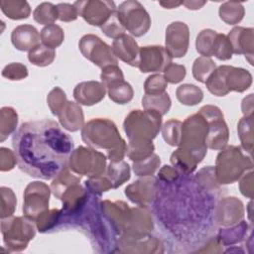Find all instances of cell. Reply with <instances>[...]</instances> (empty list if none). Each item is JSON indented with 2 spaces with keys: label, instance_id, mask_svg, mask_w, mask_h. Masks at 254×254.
Instances as JSON below:
<instances>
[{
  "label": "cell",
  "instance_id": "obj_1",
  "mask_svg": "<svg viewBox=\"0 0 254 254\" xmlns=\"http://www.w3.org/2000/svg\"><path fill=\"white\" fill-rule=\"evenodd\" d=\"M12 146L20 170L42 180H52L67 167L73 151L72 139L50 119L21 124L12 137Z\"/></svg>",
  "mask_w": 254,
  "mask_h": 254
},
{
  "label": "cell",
  "instance_id": "obj_2",
  "mask_svg": "<svg viewBox=\"0 0 254 254\" xmlns=\"http://www.w3.org/2000/svg\"><path fill=\"white\" fill-rule=\"evenodd\" d=\"M252 169L251 155L239 146H225L216 156L214 173L219 185L233 184Z\"/></svg>",
  "mask_w": 254,
  "mask_h": 254
},
{
  "label": "cell",
  "instance_id": "obj_3",
  "mask_svg": "<svg viewBox=\"0 0 254 254\" xmlns=\"http://www.w3.org/2000/svg\"><path fill=\"white\" fill-rule=\"evenodd\" d=\"M252 84V75L249 70L232 65L216 67L207 78L205 85L215 96H225L230 91L243 92Z\"/></svg>",
  "mask_w": 254,
  "mask_h": 254
},
{
  "label": "cell",
  "instance_id": "obj_4",
  "mask_svg": "<svg viewBox=\"0 0 254 254\" xmlns=\"http://www.w3.org/2000/svg\"><path fill=\"white\" fill-rule=\"evenodd\" d=\"M162 127V115L157 111L132 110L123 122L129 143L152 142Z\"/></svg>",
  "mask_w": 254,
  "mask_h": 254
},
{
  "label": "cell",
  "instance_id": "obj_5",
  "mask_svg": "<svg viewBox=\"0 0 254 254\" xmlns=\"http://www.w3.org/2000/svg\"><path fill=\"white\" fill-rule=\"evenodd\" d=\"M81 139L90 148L106 151L125 142L115 123L107 118H93L85 123L81 129Z\"/></svg>",
  "mask_w": 254,
  "mask_h": 254
},
{
  "label": "cell",
  "instance_id": "obj_6",
  "mask_svg": "<svg viewBox=\"0 0 254 254\" xmlns=\"http://www.w3.org/2000/svg\"><path fill=\"white\" fill-rule=\"evenodd\" d=\"M36 224L24 216H9L1 219L3 242L9 252L25 250L36 235Z\"/></svg>",
  "mask_w": 254,
  "mask_h": 254
},
{
  "label": "cell",
  "instance_id": "obj_7",
  "mask_svg": "<svg viewBox=\"0 0 254 254\" xmlns=\"http://www.w3.org/2000/svg\"><path fill=\"white\" fill-rule=\"evenodd\" d=\"M207 121L198 112L189 116L182 124V137L178 147L188 151L200 163L207 153L205 137Z\"/></svg>",
  "mask_w": 254,
  "mask_h": 254
},
{
  "label": "cell",
  "instance_id": "obj_8",
  "mask_svg": "<svg viewBox=\"0 0 254 254\" xmlns=\"http://www.w3.org/2000/svg\"><path fill=\"white\" fill-rule=\"evenodd\" d=\"M107 157L90 147L79 146L69 156L67 167L76 175L96 177L103 175L106 171Z\"/></svg>",
  "mask_w": 254,
  "mask_h": 254
},
{
  "label": "cell",
  "instance_id": "obj_9",
  "mask_svg": "<svg viewBox=\"0 0 254 254\" xmlns=\"http://www.w3.org/2000/svg\"><path fill=\"white\" fill-rule=\"evenodd\" d=\"M207 121V133L205 137L206 147L212 150H221L227 146L229 139V130L224 120L221 109L215 105H204L199 111Z\"/></svg>",
  "mask_w": 254,
  "mask_h": 254
},
{
  "label": "cell",
  "instance_id": "obj_10",
  "mask_svg": "<svg viewBox=\"0 0 254 254\" xmlns=\"http://www.w3.org/2000/svg\"><path fill=\"white\" fill-rule=\"evenodd\" d=\"M117 14L125 30L135 37H142L151 27V17L139 1L122 2L117 8Z\"/></svg>",
  "mask_w": 254,
  "mask_h": 254
},
{
  "label": "cell",
  "instance_id": "obj_11",
  "mask_svg": "<svg viewBox=\"0 0 254 254\" xmlns=\"http://www.w3.org/2000/svg\"><path fill=\"white\" fill-rule=\"evenodd\" d=\"M78 48L85 59L101 69L107 65L118 64V59L115 57L112 48L96 35L87 34L82 36L78 42Z\"/></svg>",
  "mask_w": 254,
  "mask_h": 254
},
{
  "label": "cell",
  "instance_id": "obj_12",
  "mask_svg": "<svg viewBox=\"0 0 254 254\" xmlns=\"http://www.w3.org/2000/svg\"><path fill=\"white\" fill-rule=\"evenodd\" d=\"M51 191V187L43 182L29 183L24 190L23 214L35 222L40 214L49 209Z\"/></svg>",
  "mask_w": 254,
  "mask_h": 254
},
{
  "label": "cell",
  "instance_id": "obj_13",
  "mask_svg": "<svg viewBox=\"0 0 254 254\" xmlns=\"http://www.w3.org/2000/svg\"><path fill=\"white\" fill-rule=\"evenodd\" d=\"M101 214L110 224L111 229L118 235H124L129 227L132 208L122 200H103L99 205Z\"/></svg>",
  "mask_w": 254,
  "mask_h": 254
},
{
  "label": "cell",
  "instance_id": "obj_14",
  "mask_svg": "<svg viewBox=\"0 0 254 254\" xmlns=\"http://www.w3.org/2000/svg\"><path fill=\"white\" fill-rule=\"evenodd\" d=\"M78 16L87 24L101 27L110 15L117 10L113 1L107 0H79L73 3Z\"/></svg>",
  "mask_w": 254,
  "mask_h": 254
},
{
  "label": "cell",
  "instance_id": "obj_15",
  "mask_svg": "<svg viewBox=\"0 0 254 254\" xmlns=\"http://www.w3.org/2000/svg\"><path fill=\"white\" fill-rule=\"evenodd\" d=\"M173 58L162 46H145L140 48L139 62L137 67L141 72L163 71L171 64Z\"/></svg>",
  "mask_w": 254,
  "mask_h": 254
},
{
  "label": "cell",
  "instance_id": "obj_16",
  "mask_svg": "<svg viewBox=\"0 0 254 254\" xmlns=\"http://www.w3.org/2000/svg\"><path fill=\"white\" fill-rule=\"evenodd\" d=\"M165 49L172 58L185 57L190 44L189 26L181 21L172 22L166 29Z\"/></svg>",
  "mask_w": 254,
  "mask_h": 254
},
{
  "label": "cell",
  "instance_id": "obj_17",
  "mask_svg": "<svg viewBox=\"0 0 254 254\" xmlns=\"http://www.w3.org/2000/svg\"><path fill=\"white\" fill-rule=\"evenodd\" d=\"M116 251L120 253H162L164 249L159 239L146 234L139 236H120Z\"/></svg>",
  "mask_w": 254,
  "mask_h": 254
},
{
  "label": "cell",
  "instance_id": "obj_18",
  "mask_svg": "<svg viewBox=\"0 0 254 254\" xmlns=\"http://www.w3.org/2000/svg\"><path fill=\"white\" fill-rule=\"evenodd\" d=\"M244 217V205L235 196L223 197L214 209V221L217 225L227 227L241 221Z\"/></svg>",
  "mask_w": 254,
  "mask_h": 254
},
{
  "label": "cell",
  "instance_id": "obj_19",
  "mask_svg": "<svg viewBox=\"0 0 254 254\" xmlns=\"http://www.w3.org/2000/svg\"><path fill=\"white\" fill-rule=\"evenodd\" d=\"M156 193L157 179L153 176L142 177L125 189V195L130 201L144 206H147L155 199Z\"/></svg>",
  "mask_w": 254,
  "mask_h": 254
},
{
  "label": "cell",
  "instance_id": "obj_20",
  "mask_svg": "<svg viewBox=\"0 0 254 254\" xmlns=\"http://www.w3.org/2000/svg\"><path fill=\"white\" fill-rule=\"evenodd\" d=\"M233 54L244 55L246 60L253 65L254 55V30L253 28L234 27L227 35Z\"/></svg>",
  "mask_w": 254,
  "mask_h": 254
},
{
  "label": "cell",
  "instance_id": "obj_21",
  "mask_svg": "<svg viewBox=\"0 0 254 254\" xmlns=\"http://www.w3.org/2000/svg\"><path fill=\"white\" fill-rule=\"evenodd\" d=\"M106 91V87L100 81H82L75 85L73 89V98L79 105L91 106L103 100Z\"/></svg>",
  "mask_w": 254,
  "mask_h": 254
},
{
  "label": "cell",
  "instance_id": "obj_22",
  "mask_svg": "<svg viewBox=\"0 0 254 254\" xmlns=\"http://www.w3.org/2000/svg\"><path fill=\"white\" fill-rule=\"evenodd\" d=\"M59 199L63 202L62 211L64 215H72L78 213L87 202L86 190L80 185V182L69 186L61 194Z\"/></svg>",
  "mask_w": 254,
  "mask_h": 254
},
{
  "label": "cell",
  "instance_id": "obj_23",
  "mask_svg": "<svg viewBox=\"0 0 254 254\" xmlns=\"http://www.w3.org/2000/svg\"><path fill=\"white\" fill-rule=\"evenodd\" d=\"M111 48L117 59L128 64L129 65H138L140 47L132 36L124 34L116 38L113 40Z\"/></svg>",
  "mask_w": 254,
  "mask_h": 254
},
{
  "label": "cell",
  "instance_id": "obj_24",
  "mask_svg": "<svg viewBox=\"0 0 254 254\" xmlns=\"http://www.w3.org/2000/svg\"><path fill=\"white\" fill-rule=\"evenodd\" d=\"M41 35L32 25L23 24L13 29L11 33V42L16 50L21 52H30L40 45Z\"/></svg>",
  "mask_w": 254,
  "mask_h": 254
},
{
  "label": "cell",
  "instance_id": "obj_25",
  "mask_svg": "<svg viewBox=\"0 0 254 254\" xmlns=\"http://www.w3.org/2000/svg\"><path fill=\"white\" fill-rule=\"evenodd\" d=\"M154 229V221L151 212L144 205L132 207V217L127 232V236H139L150 234ZM122 236V235H121Z\"/></svg>",
  "mask_w": 254,
  "mask_h": 254
},
{
  "label": "cell",
  "instance_id": "obj_26",
  "mask_svg": "<svg viewBox=\"0 0 254 254\" xmlns=\"http://www.w3.org/2000/svg\"><path fill=\"white\" fill-rule=\"evenodd\" d=\"M58 117L62 127L69 132H76L82 129L84 125L82 108L78 103L73 101H67Z\"/></svg>",
  "mask_w": 254,
  "mask_h": 254
},
{
  "label": "cell",
  "instance_id": "obj_27",
  "mask_svg": "<svg viewBox=\"0 0 254 254\" xmlns=\"http://www.w3.org/2000/svg\"><path fill=\"white\" fill-rule=\"evenodd\" d=\"M251 230L247 221L241 220L238 223L219 229L217 239L223 246H232L244 241Z\"/></svg>",
  "mask_w": 254,
  "mask_h": 254
},
{
  "label": "cell",
  "instance_id": "obj_28",
  "mask_svg": "<svg viewBox=\"0 0 254 254\" xmlns=\"http://www.w3.org/2000/svg\"><path fill=\"white\" fill-rule=\"evenodd\" d=\"M104 175L109 179L112 189H117L130 179V167L123 160L119 162H110Z\"/></svg>",
  "mask_w": 254,
  "mask_h": 254
},
{
  "label": "cell",
  "instance_id": "obj_29",
  "mask_svg": "<svg viewBox=\"0 0 254 254\" xmlns=\"http://www.w3.org/2000/svg\"><path fill=\"white\" fill-rule=\"evenodd\" d=\"M0 8L12 20L27 19L31 14V7L25 0H1Z\"/></svg>",
  "mask_w": 254,
  "mask_h": 254
},
{
  "label": "cell",
  "instance_id": "obj_30",
  "mask_svg": "<svg viewBox=\"0 0 254 254\" xmlns=\"http://www.w3.org/2000/svg\"><path fill=\"white\" fill-rule=\"evenodd\" d=\"M170 161L179 172L186 175L191 174L199 164L194 156L180 147L172 153Z\"/></svg>",
  "mask_w": 254,
  "mask_h": 254
},
{
  "label": "cell",
  "instance_id": "obj_31",
  "mask_svg": "<svg viewBox=\"0 0 254 254\" xmlns=\"http://www.w3.org/2000/svg\"><path fill=\"white\" fill-rule=\"evenodd\" d=\"M171 105V97L166 91L159 94H145L142 98V106L144 109L157 111L162 116L170 111Z\"/></svg>",
  "mask_w": 254,
  "mask_h": 254
},
{
  "label": "cell",
  "instance_id": "obj_32",
  "mask_svg": "<svg viewBox=\"0 0 254 254\" xmlns=\"http://www.w3.org/2000/svg\"><path fill=\"white\" fill-rule=\"evenodd\" d=\"M18 125L17 111L9 106L0 109V142L5 141L11 134L16 132Z\"/></svg>",
  "mask_w": 254,
  "mask_h": 254
},
{
  "label": "cell",
  "instance_id": "obj_33",
  "mask_svg": "<svg viewBox=\"0 0 254 254\" xmlns=\"http://www.w3.org/2000/svg\"><path fill=\"white\" fill-rule=\"evenodd\" d=\"M219 17L228 25H235L241 22L244 17L245 9L243 5L235 1H226L219 6Z\"/></svg>",
  "mask_w": 254,
  "mask_h": 254
},
{
  "label": "cell",
  "instance_id": "obj_34",
  "mask_svg": "<svg viewBox=\"0 0 254 254\" xmlns=\"http://www.w3.org/2000/svg\"><path fill=\"white\" fill-rule=\"evenodd\" d=\"M177 99L184 105L194 106L201 102L203 99L202 90L191 83H184L176 90Z\"/></svg>",
  "mask_w": 254,
  "mask_h": 254
},
{
  "label": "cell",
  "instance_id": "obj_35",
  "mask_svg": "<svg viewBox=\"0 0 254 254\" xmlns=\"http://www.w3.org/2000/svg\"><path fill=\"white\" fill-rule=\"evenodd\" d=\"M109 98L118 104H126L133 99L134 90L131 84L125 80L118 81L107 88Z\"/></svg>",
  "mask_w": 254,
  "mask_h": 254
},
{
  "label": "cell",
  "instance_id": "obj_36",
  "mask_svg": "<svg viewBox=\"0 0 254 254\" xmlns=\"http://www.w3.org/2000/svg\"><path fill=\"white\" fill-rule=\"evenodd\" d=\"M237 132L242 149L251 155L253 151V116L242 117L237 124Z\"/></svg>",
  "mask_w": 254,
  "mask_h": 254
},
{
  "label": "cell",
  "instance_id": "obj_37",
  "mask_svg": "<svg viewBox=\"0 0 254 254\" xmlns=\"http://www.w3.org/2000/svg\"><path fill=\"white\" fill-rule=\"evenodd\" d=\"M64 217V213L62 209H48L44 211L42 214H40L37 219L35 220V224L37 227V230L41 233L48 232L52 229H54L56 226H58L62 219Z\"/></svg>",
  "mask_w": 254,
  "mask_h": 254
},
{
  "label": "cell",
  "instance_id": "obj_38",
  "mask_svg": "<svg viewBox=\"0 0 254 254\" xmlns=\"http://www.w3.org/2000/svg\"><path fill=\"white\" fill-rule=\"evenodd\" d=\"M56 58L55 49L49 48L43 44L38 45L28 52V60L34 65L43 67L50 65Z\"/></svg>",
  "mask_w": 254,
  "mask_h": 254
},
{
  "label": "cell",
  "instance_id": "obj_39",
  "mask_svg": "<svg viewBox=\"0 0 254 254\" xmlns=\"http://www.w3.org/2000/svg\"><path fill=\"white\" fill-rule=\"evenodd\" d=\"M34 20L41 25H51L59 19L57 5L51 2H43L39 4L33 12Z\"/></svg>",
  "mask_w": 254,
  "mask_h": 254
},
{
  "label": "cell",
  "instance_id": "obj_40",
  "mask_svg": "<svg viewBox=\"0 0 254 254\" xmlns=\"http://www.w3.org/2000/svg\"><path fill=\"white\" fill-rule=\"evenodd\" d=\"M40 35H41L42 44L52 49H56L60 47L64 40V30L62 29V27H60L57 24H51V25L45 26L41 30Z\"/></svg>",
  "mask_w": 254,
  "mask_h": 254
},
{
  "label": "cell",
  "instance_id": "obj_41",
  "mask_svg": "<svg viewBox=\"0 0 254 254\" xmlns=\"http://www.w3.org/2000/svg\"><path fill=\"white\" fill-rule=\"evenodd\" d=\"M216 35L217 32L212 29H203L198 33L195 39V48L201 57L210 58L212 56V49Z\"/></svg>",
  "mask_w": 254,
  "mask_h": 254
},
{
  "label": "cell",
  "instance_id": "obj_42",
  "mask_svg": "<svg viewBox=\"0 0 254 254\" xmlns=\"http://www.w3.org/2000/svg\"><path fill=\"white\" fill-rule=\"evenodd\" d=\"M216 68L215 63L207 57H199L195 59L192 64V75L193 77L201 82L205 83L209 75L213 72V70Z\"/></svg>",
  "mask_w": 254,
  "mask_h": 254
},
{
  "label": "cell",
  "instance_id": "obj_43",
  "mask_svg": "<svg viewBox=\"0 0 254 254\" xmlns=\"http://www.w3.org/2000/svg\"><path fill=\"white\" fill-rule=\"evenodd\" d=\"M182 124L178 119H170L161 127L164 141L170 146H179L182 137Z\"/></svg>",
  "mask_w": 254,
  "mask_h": 254
},
{
  "label": "cell",
  "instance_id": "obj_44",
  "mask_svg": "<svg viewBox=\"0 0 254 254\" xmlns=\"http://www.w3.org/2000/svg\"><path fill=\"white\" fill-rule=\"evenodd\" d=\"M160 165H161L160 157L157 154L153 153L150 157L142 161L133 162L132 169L136 176L148 177V176H153L155 172L159 169Z\"/></svg>",
  "mask_w": 254,
  "mask_h": 254
},
{
  "label": "cell",
  "instance_id": "obj_45",
  "mask_svg": "<svg viewBox=\"0 0 254 254\" xmlns=\"http://www.w3.org/2000/svg\"><path fill=\"white\" fill-rule=\"evenodd\" d=\"M155 151L153 142H136L127 144L126 156L132 162L142 161L150 157Z\"/></svg>",
  "mask_w": 254,
  "mask_h": 254
},
{
  "label": "cell",
  "instance_id": "obj_46",
  "mask_svg": "<svg viewBox=\"0 0 254 254\" xmlns=\"http://www.w3.org/2000/svg\"><path fill=\"white\" fill-rule=\"evenodd\" d=\"M1 193V208H0V217L6 218L12 216L15 212L17 205V198L12 189L7 187L0 188Z\"/></svg>",
  "mask_w": 254,
  "mask_h": 254
},
{
  "label": "cell",
  "instance_id": "obj_47",
  "mask_svg": "<svg viewBox=\"0 0 254 254\" xmlns=\"http://www.w3.org/2000/svg\"><path fill=\"white\" fill-rule=\"evenodd\" d=\"M67 98L64 91L59 87H54L47 96V103L52 111V114L55 116H59L65 104L67 103Z\"/></svg>",
  "mask_w": 254,
  "mask_h": 254
},
{
  "label": "cell",
  "instance_id": "obj_48",
  "mask_svg": "<svg viewBox=\"0 0 254 254\" xmlns=\"http://www.w3.org/2000/svg\"><path fill=\"white\" fill-rule=\"evenodd\" d=\"M232 54L233 51L228 37L224 34L217 33L213 44L212 56L220 61H227L232 58Z\"/></svg>",
  "mask_w": 254,
  "mask_h": 254
},
{
  "label": "cell",
  "instance_id": "obj_49",
  "mask_svg": "<svg viewBox=\"0 0 254 254\" xmlns=\"http://www.w3.org/2000/svg\"><path fill=\"white\" fill-rule=\"evenodd\" d=\"M86 190L95 196H101L103 192L112 189V185L109 179L103 174L96 177H90L84 182Z\"/></svg>",
  "mask_w": 254,
  "mask_h": 254
},
{
  "label": "cell",
  "instance_id": "obj_50",
  "mask_svg": "<svg viewBox=\"0 0 254 254\" xmlns=\"http://www.w3.org/2000/svg\"><path fill=\"white\" fill-rule=\"evenodd\" d=\"M101 31L105 36L111 39H116L125 34V28L122 25L121 21L119 20L117 10H115L110 17L106 20V22L100 27Z\"/></svg>",
  "mask_w": 254,
  "mask_h": 254
},
{
  "label": "cell",
  "instance_id": "obj_51",
  "mask_svg": "<svg viewBox=\"0 0 254 254\" xmlns=\"http://www.w3.org/2000/svg\"><path fill=\"white\" fill-rule=\"evenodd\" d=\"M195 180L201 188L207 190H217L220 186L216 180L214 167L212 166L204 167L201 170H199L195 176Z\"/></svg>",
  "mask_w": 254,
  "mask_h": 254
},
{
  "label": "cell",
  "instance_id": "obj_52",
  "mask_svg": "<svg viewBox=\"0 0 254 254\" xmlns=\"http://www.w3.org/2000/svg\"><path fill=\"white\" fill-rule=\"evenodd\" d=\"M168 81L160 73H154L148 76L144 82L145 94H159L166 91Z\"/></svg>",
  "mask_w": 254,
  "mask_h": 254
},
{
  "label": "cell",
  "instance_id": "obj_53",
  "mask_svg": "<svg viewBox=\"0 0 254 254\" xmlns=\"http://www.w3.org/2000/svg\"><path fill=\"white\" fill-rule=\"evenodd\" d=\"M100 79H101V82L104 84V86L107 88L108 86L118 81L124 80V74L121 68L117 64H111L102 68Z\"/></svg>",
  "mask_w": 254,
  "mask_h": 254
},
{
  "label": "cell",
  "instance_id": "obj_54",
  "mask_svg": "<svg viewBox=\"0 0 254 254\" xmlns=\"http://www.w3.org/2000/svg\"><path fill=\"white\" fill-rule=\"evenodd\" d=\"M28 68L21 63H11L2 69V76L9 80H21L28 76Z\"/></svg>",
  "mask_w": 254,
  "mask_h": 254
},
{
  "label": "cell",
  "instance_id": "obj_55",
  "mask_svg": "<svg viewBox=\"0 0 254 254\" xmlns=\"http://www.w3.org/2000/svg\"><path fill=\"white\" fill-rule=\"evenodd\" d=\"M186 74H187L186 66L176 63H172L164 70V76L166 80L173 84L181 82L185 78Z\"/></svg>",
  "mask_w": 254,
  "mask_h": 254
},
{
  "label": "cell",
  "instance_id": "obj_56",
  "mask_svg": "<svg viewBox=\"0 0 254 254\" xmlns=\"http://www.w3.org/2000/svg\"><path fill=\"white\" fill-rule=\"evenodd\" d=\"M17 164V158L15 152L6 148H0V171L1 172H8L14 169L15 165Z\"/></svg>",
  "mask_w": 254,
  "mask_h": 254
},
{
  "label": "cell",
  "instance_id": "obj_57",
  "mask_svg": "<svg viewBox=\"0 0 254 254\" xmlns=\"http://www.w3.org/2000/svg\"><path fill=\"white\" fill-rule=\"evenodd\" d=\"M59 20L62 22H71L77 19L78 13L73 4L60 3L57 5Z\"/></svg>",
  "mask_w": 254,
  "mask_h": 254
},
{
  "label": "cell",
  "instance_id": "obj_58",
  "mask_svg": "<svg viewBox=\"0 0 254 254\" xmlns=\"http://www.w3.org/2000/svg\"><path fill=\"white\" fill-rule=\"evenodd\" d=\"M239 190L240 192L248 197H253V172L250 170L249 172H246L242 175V177L239 179Z\"/></svg>",
  "mask_w": 254,
  "mask_h": 254
},
{
  "label": "cell",
  "instance_id": "obj_59",
  "mask_svg": "<svg viewBox=\"0 0 254 254\" xmlns=\"http://www.w3.org/2000/svg\"><path fill=\"white\" fill-rule=\"evenodd\" d=\"M180 172L175 167L168 165L162 167L158 173V178L166 183H174L178 180Z\"/></svg>",
  "mask_w": 254,
  "mask_h": 254
},
{
  "label": "cell",
  "instance_id": "obj_60",
  "mask_svg": "<svg viewBox=\"0 0 254 254\" xmlns=\"http://www.w3.org/2000/svg\"><path fill=\"white\" fill-rule=\"evenodd\" d=\"M126 152H127V144L125 141L117 148L107 151L106 157H107V159L110 160V162H119L124 159V157L126 156Z\"/></svg>",
  "mask_w": 254,
  "mask_h": 254
},
{
  "label": "cell",
  "instance_id": "obj_61",
  "mask_svg": "<svg viewBox=\"0 0 254 254\" xmlns=\"http://www.w3.org/2000/svg\"><path fill=\"white\" fill-rule=\"evenodd\" d=\"M241 109L244 116H253V94L246 96L241 103Z\"/></svg>",
  "mask_w": 254,
  "mask_h": 254
},
{
  "label": "cell",
  "instance_id": "obj_62",
  "mask_svg": "<svg viewBox=\"0 0 254 254\" xmlns=\"http://www.w3.org/2000/svg\"><path fill=\"white\" fill-rule=\"evenodd\" d=\"M205 4L206 1H183L182 5H185L190 10H197Z\"/></svg>",
  "mask_w": 254,
  "mask_h": 254
},
{
  "label": "cell",
  "instance_id": "obj_63",
  "mask_svg": "<svg viewBox=\"0 0 254 254\" xmlns=\"http://www.w3.org/2000/svg\"><path fill=\"white\" fill-rule=\"evenodd\" d=\"M159 4L161 6H163L164 8L166 9H173V8H176L180 5L183 4V1H167V2H164V1H160Z\"/></svg>",
  "mask_w": 254,
  "mask_h": 254
}]
</instances>
